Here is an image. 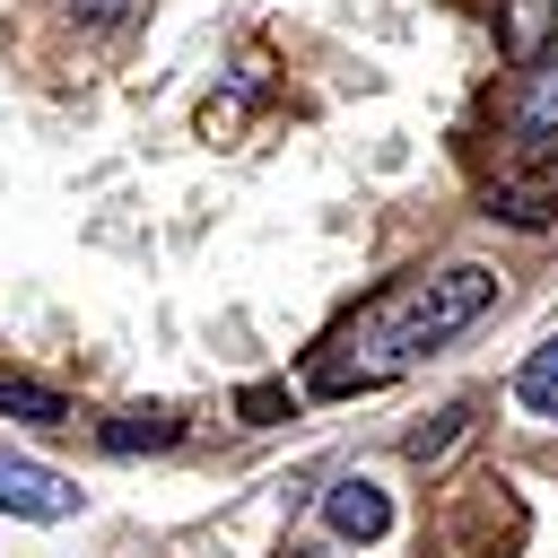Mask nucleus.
<instances>
[{
    "label": "nucleus",
    "mask_w": 558,
    "mask_h": 558,
    "mask_svg": "<svg viewBox=\"0 0 558 558\" xmlns=\"http://www.w3.org/2000/svg\"><path fill=\"white\" fill-rule=\"evenodd\" d=\"M70 17H78V26H122L131 0H70Z\"/></svg>",
    "instance_id": "obj_12"
},
{
    "label": "nucleus",
    "mask_w": 558,
    "mask_h": 558,
    "mask_svg": "<svg viewBox=\"0 0 558 558\" xmlns=\"http://www.w3.org/2000/svg\"><path fill=\"white\" fill-rule=\"evenodd\" d=\"M235 410H244V427H270V418H288V384H244Z\"/></svg>",
    "instance_id": "obj_10"
},
{
    "label": "nucleus",
    "mask_w": 558,
    "mask_h": 558,
    "mask_svg": "<svg viewBox=\"0 0 558 558\" xmlns=\"http://www.w3.org/2000/svg\"><path fill=\"white\" fill-rule=\"evenodd\" d=\"M506 131H514V157H549V148H558V52L523 70V87H514V113H506Z\"/></svg>",
    "instance_id": "obj_3"
},
{
    "label": "nucleus",
    "mask_w": 558,
    "mask_h": 558,
    "mask_svg": "<svg viewBox=\"0 0 558 558\" xmlns=\"http://www.w3.org/2000/svg\"><path fill=\"white\" fill-rule=\"evenodd\" d=\"M514 401H523L532 418H558V340H541V349L514 366Z\"/></svg>",
    "instance_id": "obj_8"
},
{
    "label": "nucleus",
    "mask_w": 558,
    "mask_h": 558,
    "mask_svg": "<svg viewBox=\"0 0 558 558\" xmlns=\"http://www.w3.org/2000/svg\"><path fill=\"white\" fill-rule=\"evenodd\" d=\"M288 558H340V549H288Z\"/></svg>",
    "instance_id": "obj_13"
},
{
    "label": "nucleus",
    "mask_w": 558,
    "mask_h": 558,
    "mask_svg": "<svg viewBox=\"0 0 558 558\" xmlns=\"http://www.w3.org/2000/svg\"><path fill=\"white\" fill-rule=\"evenodd\" d=\"M488 305H497V270H480V262H445V270L392 279L384 296H366V305H357V314L323 340L314 384H323V392H366V384H392L401 366H418L427 349H445L453 331H471Z\"/></svg>",
    "instance_id": "obj_1"
},
{
    "label": "nucleus",
    "mask_w": 558,
    "mask_h": 558,
    "mask_svg": "<svg viewBox=\"0 0 558 558\" xmlns=\"http://www.w3.org/2000/svg\"><path fill=\"white\" fill-rule=\"evenodd\" d=\"M0 418H26V427H70V401L52 384H26V375H0Z\"/></svg>",
    "instance_id": "obj_7"
},
{
    "label": "nucleus",
    "mask_w": 558,
    "mask_h": 558,
    "mask_svg": "<svg viewBox=\"0 0 558 558\" xmlns=\"http://www.w3.org/2000/svg\"><path fill=\"white\" fill-rule=\"evenodd\" d=\"M462 418H471V410H445L436 427H418V436H410V453H418V462H436V453H445V445L462 436Z\"/></svg>",
    "instance_id": "obj_11"
},
{
    "label": "nucleus",
    "mask_w": 558,
    "mask_h": 558,
    "mask_svg": "<svg viewBox=\"0 0 558 558\" xmlns=\"http://www.w3.org/2000/svg\"><path fill=\"white\" fill-rule=\"evenodd\" d=\"M174 436H183V418H174V410H157V401H148V410H113V418L96 427V445H105V453H166Z\"/></svg>",
    "instance_id": "obj_6"
},
{
    "label": "nucleus",
    "mask_w": 558,
    "mask_h": 558,
    "mask_svg": "<svg viewBox=\"0 0 558 558\" xmlns=\"http://www.w3.org/2000/svg\"><path fill=\"white\" fill-rule=\"evenodd\" d=\"M488 218H506V227H541V218H549V192H514V183H506V192H488Z\"/></svg>",
    "instance_id": "obj_9"
},
{
    "label": "nucleus",
    "mask_w": 558,
    "mask_h": 558,
    "mask_svg": "<svg viewBox=\"0 0 558 558\" xmlns=\"http://www.w3.org/2000/svg\"><path fill=\"white\" fill-rule=\"evenodd\" d=\"M323 514H331V532L357 541V549L392 532V497H384L375 480H340V488H323Z\"/></svg>",
    "instance_id": "obj_4"
},
{
    "label": "nucleus",
    "mask_w": 558,
    "mask_h": 558,
    "mask_svg": "<svg viewBox=\"0 0 558 558\" xmlns=\"http://www.w3.org/2000/svg\"><path fill=\"white\" fill-rule=\"evenodd\" d=\"M549 35H558V0H497V44L514 70L549 61Z\"/></svg>",
    "instance_id": "obj_5"
},
{
    "label": "nucleus",
    "mask_w": 558,
    "mask_h": 558,
    "mask_svg": "<svg viewBox=\"0 0 558 558\" xmlns=\"http://www.w3.org/2000/svg\"><path fill=\"white\" fill-rule=\"evenodd\" d=\"M0 514H26V523H70V514H78V488H70L61 471H44V462L0 453Z\"/></svg>",
    "instance_id": "obj_2"
}]
</instances>
